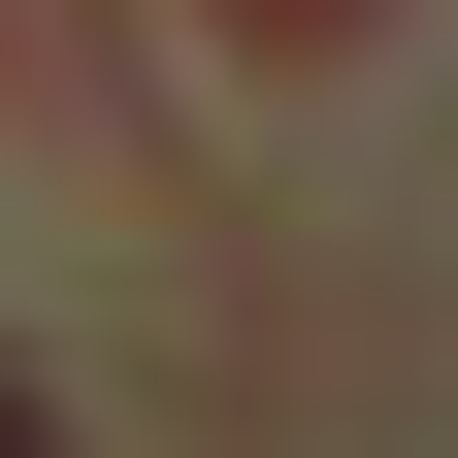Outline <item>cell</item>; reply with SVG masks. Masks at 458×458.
I'll use <instances>...</instances> for the list:
<instances>
[{"mask_svg": "<svg viewBox=\"0 0 458 458\" xmlns=\"http://www.w3.org/2000/svg\"><path fill=\"white\" fill-rule=\"evenodd\" d=\"M229 33H262V66H327V33H393V0H229Z\"/></svg>", "mask_w": 458, "mask_h": 458, "instance_id": "cell-1", "label": "cell"}]
</instances>
